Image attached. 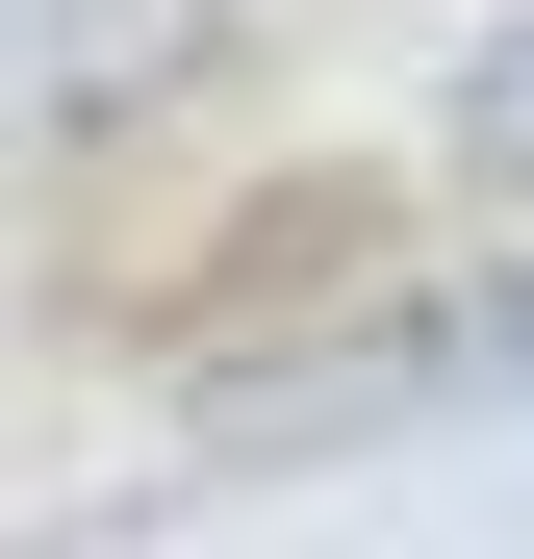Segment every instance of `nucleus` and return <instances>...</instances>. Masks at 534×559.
I'll use <instances>...</instances> for the list:
<instances>
[{"mask_svg":"<svg viewBox=\"0 0 534 559\" xmlns=\"http://www.w3.org/2000/svg\"><path fill=\"white\" fill-rule=\"evenodd\" d=\"M204 51H229V0H0V153L103 128V103H153V76H204Z\"/></svg>","mask_w":534,"mask_h":559,"instance_id":"1","label":"nucleus"},{"mask_svg":"<svg viewBox=\"0 0 534 559\" xmlns=\"http://www.w3.org/2000/svg\"><path fill=\"white\" fill-rule=\"evenodd\" d=\"M459 178H484V204H534V26L459 76Z\"/></svg>","mask_w":534,"mask_h":559,"instance_id":"2","label":"nucleus"},{"mask_svg":"<svg viewBox=\"0 0 534 559\" xmlns=\"http://www.w3.org/2000/svg\"><path fill=\"white\" fill-rule=\"evenodd\" d=\"M484 356H509V382H534V280H509V306H484Z\"/></svg>","mask_w":534,"mask_h":559,"instance_id":"3","label":"nucleus"}]
</instances>
